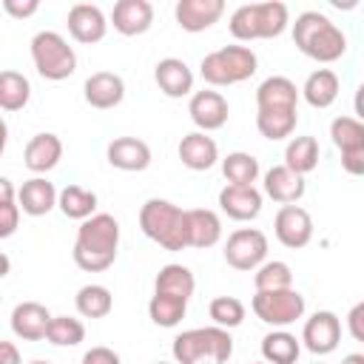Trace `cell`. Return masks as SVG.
Returning <instances> with one entry per match:
<instances>
[{"label":"cell","instance_id":"1","mask_svg":"<svg viewBox=\"0 0 364 364\" xmlns=\"http://www.w3.org/2000/svg\"><path fill=\"white\" fill-rule=\"evenodd\" d=\"M119 247V222L111 213H94L80 222L74 239V264L85 273H102L114 264Z\"/></svg>","mask_w":364,"mask_h":364},{"label":"cell","instance_id":"2","mask_svg":"<svg viewBox=\"0 0 364 364\" xmlns=\"http://www.w3.org/2000/svg\"><path fill=\"white\" fill-rule=\"evenodd\" d=\"M293 43L304 57H310L316 63H336L347 51L344 31L321 11H301L296 17Z\"/></svg>","mask_w":364,"mask_h":364},{"label":"cell","instance_id":"3","mask_svg":"<svg viewBox=\"0 0 364 364\" xmlns=\"http://www.w3.org/2000/svg\"><path fill=\"white\" fill-rule=\"evenodd\" d=\"M290 23V11L279 0H264V3H245L230 14V34L239 43H253V40H273L279 37Z\"/></svg>","mask_w":364,"mask_h":364},{"label":"cell","instance_id":"4","mask_svg":"<svg viewBox=\"0 0 364 364\" xmlns=\"http://www.w3.org/2000/svg\"><path fill=\"white\" fill-rule=\"evenodd\" d=\"M171 353L176 364H228L233 355V338L222 327H193L173 338Z\"/></svg>","mask_w":364,"mask_h":364},{"label":"cell","instance_id":"5","mask_svg":"<svg viewBox=\"0 0 364 364\" xmlns=\"http://www.w3.org/2000/svg\"><path fill=\"white\" fill-rule=\"evenodd\" d=\"M139 228L142 233L162 245L165 250H185L188 239H185V210L168 199H148L139 208Z\"/></svg>","mask_w":364,"mask_h":364},{"label":"cell","instance_id":"6","mask_svg":"<svg viewBox=\"0 0 364 364\" xmlns=\"http://www.w3.org/2000/svg\"><path fill=\"white\" fill-rule=\"evenodd\" d=\"M256 68H259V60H256L250 46H225V48L205 54L199 63L202 80L208 85H216V88L245 82L256 74Z\"/></svg>","mask_w":364,"mask_h":364},{"label":"cell","instance_id":"7","mask_svg":"<svg viewBox=\"0 0 364 364\" xmlns=\"http://www.w3.org/2000/svg\"><path fill=\"white\" fill-rule=\"evenodd\" d=\"M31 63L43 80L60 82L77 71V54L60 31H37L31 37Z\"/></svg>","mask_w":364,"mask_h":364},{"label":"cell","instance_id":"8","mask_svg":"<svg viewBox=\"0 0 364 364\" xmlns=\"http://www.w3.org/2000/svg\"><path fill=\"white\" fill-rule=\"evenodd\" d=\"M250 307H253L259 321L284 330L287 324H293L304 316V296L293 287H287V290H256Z\"/></svg>","mask_w":364,"mask_h":364},{"label":"cell","instance_id":"9","mask_svg":"<svg viewBox=\"0 0 364 364\" xmlns=\"http://www.w3.org/2000/svg\"><path fill=\"white\" fill-rule=\"evenodd\" d=\"M225 262L233 270H256L262 262H267V236L259 228H239L225 242Z\"/></svg>","mask_w":364,"mask_h":364},{"label":"cell","instance_id":"10","mask_svg":"<svg viewBox=\"0 0 364 364\" xmlns=\"http://www.w3.org/2000/svg\"><path fill=\"white\" fill-rule=\"evenodd\" d=\"M273 233L284 247L301 250L313 239V219L301 205H282L273 219Z\"/></svg>","mask_w":364,"mask_h":364},{"label":"cell","instance_id":"11","mask_svg":"<svg viewBox=\"0 0 364 364\" xmlns=\"http://www.w3.org/2000/svg\"><path fill=\"white\" fill-rule=\"evenodd\" d=\"M304 347L313 353V355H330L338 341H341V321L333 310H316L307 321H304V330H301V338Z\"/></svg>","mask_w":364,"mask_h":364},{"label":"cell","instance_id":"12","mask_svg":"<svg viewBox=\"0 0 364 364\" xmlns=\"http://www.w3.org/2000/svg\"><path fill=\"white\" fill-rule=\"evenodd\" d=\"M65 23H68V34L82 46L100 43L105 37V31H108V20H105L102 9L94 6V3H74L68 9Z\"/></svg>","mask_w":364,"mask_h":364},{"label":"cell","instance_id":"13","mask_svg":"<svg viewBox=\"0 0 364 364\" xmlns=\"http://www.w3.org/2000/svg\"><path fill=\"white\" fill-rule=\"evenodd\" d=\"M188 114L193 119V125L208 134V131H219L228 122V100L219 91H193L191 102H188Z\"/></svg>","mask_w":364,"mask_h":364},{"label":"cell","instance_id":"14","mask_svg":"<svg viewBox=\"0 0 364 364\" xmlns=\"http://www.w3.org/2000/svg\"><path fill=\"white\" fill-rule=\"evenodd\" d=\"M82 97L91 108L108 111V108H117L125 100V82L114 71H94L82 85Z\"/></svg>","mask_w":364,"mask_h":364},{"label":"cell","instance_id":"15","mask_svg":"<svg viewBox=\"0 0 364 364\" xmlns=\"http://www.w3.org/2000/svg\"><path fill=\"white\" fill-rule=\"evenodd\" d=\"M225 14V0H179L173 6V17L182 31H205Z\"/></svg>","mask_w":364,"mask_h":364},{"label":"cell","instance_id":"16","mask_svg":"<svg viewBox=\"0 0 364 364\" xmlns=\"http://www.w3.org/2000/svg\"><path fill=\"white\" fill-rule=\"evenodd\" d=\"M299 88L290 77L273 74L259 82L256 88V111H296Z\"/></svg>","mask_w":364,"mask_h":364},{"label":"cell","instance_id":"17","mask_svg":"<svg viewBox=\"0 0 364 364\" xmlns=\"http://www.w3.org/2000/svg\"><path fill=\"white\" fill-rule=\"evenodd\" d=\"M219 208L236 222H250L262 213V193L253 185H225L219 191Z\"/></svg>","mask_w":364,"mask_h":364},{"label":"cell","instance_id":"18","mask_svg":"<svg viewBox=\"0 0 364 364\" xmlns=\"http://www.w3.org/2000/svg\"><path fill=\"white\" fill-rule=\"evenodd\" d=\"M111 23L122 37L145 34L154 23V6L148 0H117L111 11Z\"/></svg>","mask_w":364,"mask_h":364},{"label":"cell","instance_id":"19","mask_svg":"<svg viewBox=\"0 0 364 364\" xmlns=\"http://www.w3.org/2000/svg\"><path fill=\"white\" fill-rule=\"evenodd\" d=\"M48 321H51V313L40 301H20L11 310V333L23 341H43Z\"/></svg>","mask_w":364,"mask_h":364},{"label":"cell","instance_id":"20","mask_svg":"<svg viewBox=\"0 0 364 364\" xmlns=\"http://www.w3.org/2000/svg\"><path fill=\"white\" fill-rule=\"evenodd\" d=\"M154 80L159 85V91L171 100H179V97H188L193 91V71L188 68L185 60L179 57H165L156 63L154 68Z\"/></svg>","mask_w":364,"mask_h":364},{"label":"cell","instance_id":"21","mask_svg":"<svg viewBox=\"0 0 364 364\" xmlns=\"http://www.w3.org/2000/svg\"><path fill=\"white\" fill-rule=\"evenodd\" d=\"M105 156H108L111 168L128 171V173L145 171L151 165V148H148V142H142L136 136H117V139H111Z\"/></svg>","mask_w":364,"mask_h":364},{"label":"cell","instance_id":"22","mask_svg":"<svg viewBox=\"0 0 364 364\" xmlns=\"http://www.w3.org/2000/svg\"><path fill=\"white\" fill-rule=\"evenodd\" d=\"M185 239L188 247H213L222 239V219L210 208L185 210Z\"/></svg>","mask_w":364,"mask_h":364},{"label":"cell","instance_id":"23","mask_svg":"<svg viewBox=\"0 0 364 364\" xmlns=\"http://www.w3.org/2000/svg\"><path fill=\"white\" fill-rule=\"evenodd\" d=\"M63 159V142L57 134L46 131V134H34L28 142H26V151H23V165L34 173H46L51 168H57V162Z\"/></svg>","mask_w":364,"mask_h":364},{"label":"cell","instance_id":"24","mask_svg":"<svg viewBox=\"0 0 364 364\" xmlns=\"http://www.w3.org/2000/svg\"><path fill=\"white\" fill-rule=\"evenodd\" d=\"M176 154H179L182 165L191 168V171H208V168H213L216 159H219V148H216L213 136H208V134H202V131L185 134V136L179 139Z\"/></svg>","mask_w":364,"mask_h":364},{"label":"cell","instance_id":"25","mask_svg":"<svg viewBox=\"0 0 364 364\" xmlns=\"http://www.w3.org/2000/svg\"><path fill=\"white\" fill-rule=\"evenodd\" d=\"M17 208L28 216H46L57 208V188L46 176H31L17 191Z\"/></svg>","mask_w":364,"mask_h":364},{"label":"cell","instance_id":"26","mask_svg":"<svg viewBox=\"0 0 364 364\" xmlns=\"http://www.w3.org/2000/svg\"><path fill=\"white\" fill-rule=\"evenodd\" d=\"M304 176L293 173L284 165H273L270 171H264V193L279 205H296L304 196Z\"/></svg>","mask_w":364,"mask_h":364},{"label":"cell","instance_id":"27","mask_svg":"<svg viewBox=\"0 0 364 364\" xmlns=\"http://www.w3.org/2000/svg\"><path fill=\"white\" fill-rule=\"evenodd\" d=\"M338 88H341V82H338V74H336V71H330V68H316V71L304 80L299 97H304V102L313 105V108H330V105L336 102V97H338Z\"/></svg>","mask_w":364,"mask_h":364},{"label":"cell","instance_id":"28","mask_svg":"<svg viewBox=\"0 0 364 364\" xmlns=\"http://www.w3.org/2000/svg\"><path fill=\"white\" fill-rule=\"evenodd\" d=\"M193 287H196V279H193L191 267H185V264H165L154 282V293L173 296L179 301H188L193 296Z\"/></svg>","mask_w":364,"mask_h":364},{"label":"cell","instance_id":"29","mask_svg":"<svg viewBox=\"0 0 364 364\" xmlns=\"http://www.w3.org/2000/svg\"><path fill=\"white\" fill-rule=\"evenodd\" d=\"M299 353H301V341L287 330H273L262 338L264 364H296Z\"/></svg>","mask_w":364,"mask_h":364},{"label":"cell","instance_id":"30","mask_svg":"<svg viewBox=\"0 0 364 364\" xmlns=\"http://www.w3.org/2000/svg\"><path fill=\"white\" fill-rule=\"evenodd\" d=\"M57 208L63 210V216L68 219H88L97 210V193L85 191L80 185H65L63 191H57Z\"/></svg>","mask_w":364,"mask_h":364},{"label":"cell","instance_id":"31","mask_svg":"<svg viewBox=\"0 0 364 364\" xmlns=\"http://www.w3.org/2000/svg\"><path fill=\"white\" fill-rule=\"evenodd\" d=\"M318 165V142L316 136H293L284 148V168L304 176Z\"/></svg>","mask_w":364,"mask_h":364},{"label":"cell","instance_id":"32","mask_svg":"<svg viewBox=\"0 0 364 364\" xmlns=\"http://www.w3.org/2000/svg\"><path fill=\"white\" fill-rule=\"evenodd\" d=\"M74 304H77V313L82 318H105L114 307V296L105 284H85L77 290Z\"/></svg>","mask_w":364,"mask_h":364},{"label":"cell","instance_id":"33","mask_svg":"<svg viewBox=\"0 0 364 364\" xmlns=\"http://www.w3.org/2000/svg\"><path fill=\"white\" fill-rule=\"evenodd\" d=\"M28 97H31V82L20 71L3 68L0 71V108L3 111H20V108H26Z\"/></svg>","mask_w":364,"mask_h":364},{"label":"cell","instance_id":"34","mask_svg":"<svg viewBox=\"0 0 364 364\" xmlns=\"http://www.w3.org/2000/svg\"><path fill=\"white\" fill-rule=\"evenodd\" d=\"M330 139L341 154L364 151V125L358 117H336L330 122Z\"/></svg>","mask_w":364,"mask_h":364},{"label":"cell","instance_id":"35","mask_svg":"<svg viewBox=\"0 0 364 364\" xmlns=\"http://www.w3.org/2000/svg\"><path fill=\"white\" fill-rule=\"evenodd\" d=\"M299 114L296 111H256V128L264 139L279 142L296 131Z\"/></svg>","mask_w":364,"mask_h":364},{"label":"cell","instance_id":"36","mask_svg":"<svg viewBox=\"0 0 364 364\" xmlns=\"http://www.w3.org/2000/svg\"><path fill=\"white\" fill-rule=\"evenodd\" d=\"M222 173L228 185H253L259 179V159L245 151H233L222 159Z\"/></svg>","mask_w":364,"mask_h":364},{"label":"cell","instance_id":"37","mask_svg":"<svg viewBox=\"0 0 364 364\" xmlns=\"http://www.w3.org/2000/svg\"><path fill=\"white\" fill-rule=\"evenodd\" d=\"M253 284L256 290H287L293 287V270L287 262H262L256 270H253Z\"/></svg>","mask_w":364,"mask_h":364},{"label":"cell","instance_id":"38","mask_svg":"<svg viewBox=\"0 0 364 364\" xmlns=\"http://www.w3.org/2000/svg\"><path fill=\"white\" fill-rule=\"evenodd\" d=\"M185 310H188V301H179V299L162 296V293H154L148 301V316L156 327H176L185 318Z\"/></svg>","mask_w":364,"mask_h":364},{"label":"cell","instance_id":"39","mask_svg":"<svg viewBox=\"0 0 364 364\" xmlns=\"http://www.w3.org/2000/svg\"><path fill=\"white\" fill-rule=\"evenodd\" d=\"M46 338H48L54 347H77V344L85 338V327H82L80 318H71V316H51L48 330H46Z\"/></svg>","mask_w":364,"mask_h":364},{"label":"cell","instance_id":"40","mask_svg":"<svg viewBox=\"0 0 364 364\" xmlns=\"http://www.w3.org/2000/svg\"><path fill=\"white\" fill-rule=\"evenodd\" d=\"M208 313H210L213 324L222 327V330L239 327V324L245 321V304H242L236 296H216V299L208 304Z\"/></svg>","mask_w":364,"mask_h":364},{"label":"cell","instance_id":"41","mask_svg":"<svg viewBox=\"0 0 364 364\" xmlns=\"http://www.w3.org/2000/svg\"><path fill=\"white\" fill-rule=\"evenodd\" d=\"M17 228H20V208H17V202L0 205V239L14 236Z\"/></svg>","mask_w":364,"mask_h":364},{"label":"cell","instance_id":"42","mask_svg":"<svg viewBox=\"0 0 364 364\" xmlns=\"http://www.w3.org/2000/svg\"><path fill=\"white\" fill-rule=\"evenodd\" d=\"M37 9H40L37 0H3V11L14 20H26V17L37 14Z\"/></svg>","mask_w":364,"mask_h":364},{"label":"cell","instance_id":"43","mask_svg":"<svg viewBox=\"0 0 364 364\" xmlns=\"http://www.w3.org/2000/svg\"><path fill=\"white\" fill-rule=\"evenodd\" d=\"M82 364H119V355L111 347H91L82 355Z\"/></svg>","mask_w":364,"mask_h":364},{"label":"cell","instance_id":"44","mask_svg":"<svg viewBox=\"0 0 364 364\" xmlns=\"http://www.w3.org/2000/svg\"><path fill=\"white\" fill-rule=\"evenodd\" d=\"M347 327H350V336H353L355 341H364V301H358V304L350 310Z\"/></svg>","mask_w":364,"mask_h":364},{"label":"cell","instance_id":"45","mask_svg":"<svg viewBox=\"0 0 364 364\" xmlns=\"http://www.w3.org/2000/svg\"><path fill=\"white\" fill-rule=\"evenodd\" d=\"M341 168L353 176H361L364 173V151H350V154H341Z\"/></svg>","mask_w":364,"mask_h":364},{"label":"cell","instance_id":"46","mask_svg":"<svg viewBox=\"0 0 364 364\" xmlns=\"http://www.w3.org/2000/svg\"><path fill=\"white\" fill-rule=\"evenodd\" d=\"M0 364H23L17 344H11V341H0Z\"/></svg>","mask_w":364,"mask_h":364},{"label":"cell","instance_id":"47","mask_svg":"<svg viewBox=\"0 0 364 364\" xmlns=\"http://www.w3.org/2000/svg\"><path fill=\"white\" fill-rule=\"evenodd\" d=\"M9 202H17V191H14L11 179L0 176V205H9Z\"/></svg>","mask_w":364,"mask_h":364},{"label":"cell","instance_id":"48","mask_svg":"<svg viewBox=\"0 0 364 364\" xmlns=\"http://www.w3.org/2000/svg\"><path fill=\"white\" fill-rule=\"evenodd\" d=\"M6 142H9V125H6V119L0 117V156H3V151H6Z\"/></svg>","mask_w":364,"mask_h":364},{"label":"cell","instance_id":"49","mask_svg":"<svg viewBox=\"0 0 364 364\" xmlns=\"http://www.w3.org/2000/svg\"><path fill=\"white\" fill-rule=\"evenodd\" d=\"M9 270H11V259L0 250V279H6V276H9Z\"/></svg>","mask_w":364,"mask_h":364},{"label":"cell","instance_id":"50","mask_svg":"<svg viewBox=\"0 0 364 364\" xmlns=\"http://www.w3.org/2000/svg\"><path fill=\"white\" fill-rule=\"evenodd\" d=\"M341 364H364V355L361 353H350V355L341 358Z\"/></svg>","mask_w":364,"mask_h":364},{"label":"cell","instance_id":"51","mask_svg":"<svg viewBox=\"0 0 364 364\" xmlns=\"http://www.w3.org/2000/svg\"><path fill=\"white\" fill-rule=\"evenodd\" d=\"M31 364H48V361H31Z\"/></svg>","mask_w":364,"mask_h":364},{"label":"cell","instance_id":"52","mask_svg":"<svg viewBox=\"0 0 364 364\" xmlns=\"http://www.w3.org/2000/svg\"><path fill=\"white\" fill-rule=\"evenodd\" d=\"M156 364H168V361H156Z\"/></svg>","mask_w":364,"mask_h":364},{"label":"cell","instance_id":"53","mask_svg":"<svg viewBox=\"0 0 364 364\" xmlns=\"http://www.w3.org/2000/svg\"><path fill=\"white\" fill-rule=\"evenodd\" d=\"M259 364H264V361H259Z\"/></svg>","mask_w":364,"mask_h":364},{"label":"cell","instance_id":"54","mask_svg":"<svg viewBox=\"0 0 364 364\" xmlns=\"http://www.w3.org/2000/svg\"><path fill=\"white\" fill-rule=\"evenodd\" d=\"M316 364H318V361H316Z\"/></svg>","mask_w":364,"mask_h":364}]
</instances>
